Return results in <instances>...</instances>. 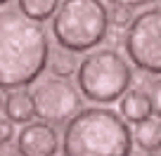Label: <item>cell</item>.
Listing matches in <instances>:
<instances>
[{"label":"cell","mask_w":161,"mask_h":156,"mask_svg":"<svg viewBox=\"0 0 161 156\" xmlns=\"http://www.w3.org/2000/svg\"><path fill=\"white\" fill-rule=\"evenodd\" d=\"M50 57L45 26L19 10H0V90H19L38 81Z\"/></svg>","instance_id":"obj_1"},{"label":"cell","mask_w":161,"mask_h":156,"mask_svg":"<svg viewBox=\"0 0 161 156\" xmlns=\"http://www.w3.org/2000/svg\"><path fill=\"white\" fill-rule=\"evenodd\" d=\"M59 147L64 156H128L133 130L114 109L88 106L66 123Z\"/></svg>","instance_id":"obj_2"},{"label":"cell","mask_w":161,"mask_h":156,"mask_svg":"<svg viewBox=\"0 0 161 156\" xmlns=\"http://www.w3.org/2000/svg\"><path fill=\"white\" fill-rule=\"evenodd\" d=\"M109 33V12L102 0H62L52 14V35L59 47L90 52Z\"/></svg>","instance_id":"obj_3"},{"label":"cell","mask_w":161,"mask_h":156,"mask_svg":"<svg viewBox=\"0 0 161 156\" xmlns=\"http://www.w3.org/2000/svg\"><path fill=\"white\" fill-rule=\"evenodd\" d=\"M78 92L95 104H111L130 90L133 71L128 62L111 47L88 52L78 62Z\"/></svg>","instance_id":"obj_4"},{"label":"cell","mask_w":161,"mask_h":156,"mask_svg":"<svg viewBox=\"0 0 161 156\" xmlns=\"http://www.w3.org/2000/svg\"><path fill=\"white\" fill-rule=\"evenodd\" d=\"M123 47L137 69L161 76V7H149L133 17L123 35Z\"/></svg>","instance_id":"obj_5"},{"label":"cell","mask_w":161,"mask_h":156,"mask_svg":"<svg viewBox=\"0 0 161 156\" xmlns=\"http://www.w3.org/2000/svg\"><path fill=\"white\" fill-rule=\"evenodd\" d=\"M31 102H33V114L43 123H50V126L69 123L83 109L78 88H74L66 78L40 81L31 92Z\"/></svg>","instance_id":"obj_6"},{"label":"cell","mask_w":161,"mask_h":156,"mask_svg":"<svg viewBox=\"0 0 161 156\" xmlns=\"http://www.w3.org/2000/svg\"><path fill=\"white\" fill-rule=\"evenodd\" d=\"M17 151L21 156H57L59 135L50 123L31 121L17 135Z\"/></svg>","instance_id":"obj_7"},{"label":"cell","mask_w":161,"mask_h":156,"mask_svg":"<svg viewBox=\"0 0 161 156\" xmlns=\"http://www.w3.org/2000/svg\"><path fill=\"white\" fill-rule=\"evenodd\" d=\"M121 116H123V121L128 123H142L147 118H152V102H149V95L147 90L142 88H133L128 90L126 95L121 97Z\"/></svg>","instance_id":"obj_8"},{"label":"cell","mask_w":161,"mask_h":156,"mask_svg":"<svg viewBox=\"0 0 161 156\" xmlns=\"http://www.w3.org/2000/svg\"><path fill=\"white\" fill-rule=\"evenodd\" d=\"M3 111H5V116L10 118L12 123H21V126H26V123H31V118H33V102H31V92L26 90H12L10 95L5 97V104H3Z\"/></svg>","instance_id":"obj_9"},{"label":"cell","mask_w":161,"mask_h":156,"mask_svg":"<svg viewBox=\"0 0 161 156\" xmlns=\"http://www.w3.org/2000/svg\"><path fill=\"white\" fill-rule=\"evenodd\" d=\"M133 142L145 151H161V121L159 118H147L137 123L133 130Z\"/></svg>","instance_id":"obj_10"},{"label":"cell","mask_w":161,"mask_h":156,"mask_svg":"<svg viewBox=\"0 0 161 156\" xmlns=\"http://www.w3.org/2000/svg\"><path fill=\"white\" fill-rule=\"evenodd\" d=\"M47 66H50V71L55 73V78H71V76L78 71V57L71 50L57 47V50H50Z\"/></svg>","instance_id":"obj_11"},{"label":"cell","mask_w":161,"mask_h":156,"mask_svg":"<svg viewBox=\"0 0 161 156\" xmlns=\"http://www.w3.org/2000/svg\"><path fill=\"white\" fill-rule=\"evenodd\" d=\"M62 0H17V5H19V12L31 21H45L50 19L52 14L57 12Z\"/></svg>","instance_id":"obj_12"},{"label":"cell","mask_w":161,"mask_h":156,"mask_svg":"<svg viewBox=\"0 0 161 156\" xmlns=\"http://www.w3.org/2000/svg\"><path fill=\"white\" fill-rule=\"evenodd\" d=\"M147 95H149V102H152V114L161 121V76H156L154 81H152Z\"/></svg>","instance_id":"obj_13"},{"label":"cell","mask_w":161,"mask_h":156,"mask_svg":"<svg viewBox=\"0 0 161 156\" xmlns=\"http://www.w3.org/2000/svg\"><path fill=\"white\" fill-rule=\"evenodd\" d=\"M130 21H133V14L128 7H114L109 14V26H116V29H128Z\"/></svg>","instance_id":"obj_14"},{"label":"cell","mask_w":161,"mask_h":156,"mask_svg":"<svg viewBox=\"0 0 161 156\" xmlns=\"http://www.w3.org/2000/svg\"><path fill=\"white\" fill-rule=\"evenodd\" d=\"M14 137V123L10 118H0V147H5Z\"/></svg>","instance_id":"obj_15"},{"label":"cell","mask_w":161,"mask_h":156,"mask_svg":"<svg viewBox=\"0 0 161 156\" xmlns=\"http://www.w3.org/2000/svg\"><path fill=\"white\" fill-rule=\"evenodd\" d=\"M107 3H111L114 7H128V10H133V7H142V5H149L152 0H107Z\"/></svg>","instance_id":"obj_16"},{"label":"cell","mask_w":161,"mask_h":156,"mask_svg":"<svg viewBox=\"0 0 161 156\" xmlns=\"http://www.w3.org/2000/svg\"><path fill=\"white\" fill-rule=\"evenodd\" d=\"M128 156H156V154H154V151H145V149H140V147H135V149H130Z\"/></svg>","instance_id":"obj_17"},{"label":"cell","mask_w":161,"mask_h":156,"mask_svg":"<svg viewBox=\"0 0 161 156\" xmlns=\"http://www.w3.org/2000/svg\"><path fill=\"white\" fill-rule=\"evenodd\" d=\"M3 104H5V97H3V92H0V114H3Z\"/></svg>","instance_id":"obj_18"},{"label":"cell","mask_w":161,"mask_h":156,"mask_svg":"<svg viewBox=\"0 0 161 156\" xmlns=\"http://www.w3.org/2000/svg\"><path fill=\"white\" fill-rule=\"evenodd\" d=\"M5 3H10V0H0V5H5Z\"/></svg>","instance_id":"obj_19"}]
</instances>
